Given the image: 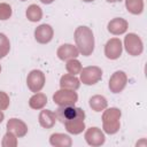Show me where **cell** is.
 <instances>
[{
  "instance_id": "26",
  "label": "cell",
  "mask_w": 147,
  "mask_h": 147,
  "mask_svg": "<svg viewBox=\"0 0 147 147\" xmlns=\"http://www.w3.org/2000/svg\"><path fill=\"white\" fill-rule=\"evenodd\" d=\"M42 3H52L54 0H40Z\"/></svg>"
},
{
  "instance_id": "2",
  "label": "cell",
  "mask_w": 147,
  "mask_h": 147,
  "mask_svg": "<svg viewBox=\"0 0 147 147\" xmlns=\"http://www.w3.org/2000/svg\"><path fill=\"white\" fill-rule=\"evenodd\" d=\"M56 118L60 119L61 123L65 124L76 119H84L85 113L78 107H75L74 105H63L56 110Z\"/></svg>"
},
{
  "instance_id": "9",
  "label": "cell",
  "mask_w": 147,
  "mask_h": 147,
  "mask_svg": "<svg viewBox=\"0 0 147 147\" xmlns=\"http://www.w3.org/2000/svg\"><path fill=\"white\" fill-rule=\"evenodd\" d=\"M34 38L40 44H47L53 38V29L48 24H42L36 29Z\"/></svg>"
},
{
  "instance_id": "10",
  "label": "cell",
  "mask_w": 147,
  "mask_h": 147,
  "mask_svg": "<svg viewBox=\"0 0 147 147\" xmlns=\"http://www.w3.org/2000/svg\"><path fill=\"white\" fill-rule=\"evenodd\" d=\"M126 84V76L123 71H116L109 80V87L114 93L121 92Z\"/></svg>"
},
{
  "instance_id": "16",
  "label": "cell",
  "mask_w": 147,
  "mask_h": 147,
  "mask_svg": "<svg viewBox=\"0 0 147 147\" xmlns=\"http://www.w3.org/2000/svg\"><path fill=\"white\" fill-rule=\"evenodd\" d=\"M60 85L62 88H70V90H77L79 87V80L74 75H64L61 78Z\"/></svg>"
},
{
  "instance_id": "3",
  "label": "cell",
  "mask_w": 147,
  "mask_h": 147,
  "mask_svg": "<svg viewBox=\"0 0 147 147\" xmlns=\"http://www.w3.org/2000/svg\"><path fill=\"white\" fill-rule=\"evenodd\" d=\"M121 111L116 108H110L103 114V125L105 131L108 133H115L118 130L119 126V119Z\"/></svg>"
},
{
  "instance_id": "1",
  "label": "cell",
  "mask_w": 147,
  "mask_h": 147,
  "mask_svg": "<svg viewBox=\"0 0 147 147\" xmlns=\"http://www.w3.org/2000/svg\"><path fill=\"white\" fill-rule=\"evenodd\" d=\"M75 40H76V44L78 46L79 52L83 55L88 56L93 52V49H94V37H93L92 31L87 26L77 28V30L75 31Z\"/></svg>"
},
{
  "instance_id": "24",
  "label": "cell",
  "mask_w": 147,
  "mask_h": 147,
  "mask_svg": "<svg viewBox=\"0 0 147 147\" xmlns=\"http://www.w3.org/2000/svg\"><path fill=\"white\" fill-rule=\"evenodd\" d=\"M11 15V8L7 3H0V20H7Z\"/></svg>"
},
{
  "instance_id": "29",
  "label": "cell",
  "mask_w": 147,
  "mask_h": 147,
  "mask_svg": "<svg viewBox=\"0 0 147 147\" xmlns=\"http://www.w3.org/2000/svg\"><path fill=\"white\" fill-rule=\"evenodd\" d=\"M83 1H86V2H91V1H94V0H83Z\"/></svg>"
},
{
  "instance_id": "11",
  "label": "cell",
  "mask_w": 147,
  "mask_h": 147,
  "mask_svg": "<svg viewBox=\"0 0 147 147\" xmlns=\"http://www.w3.org/2000/svg\"><path fill=\"white\" fill-rule=\"evenodd\" d=\"M85 138L90 145H101L105 141V136L98 127L88 129L85 134Z\"/></svg>"
},
{
  "instance_id": "20",
  "label": "cell",
  "mask_w": 147,
  "mask_h": 147,
  "mask_svg": "<svg viewBox=\"0 0 147 147\" xmlns=\"http://www.w3.org/2000/svg\"><path fill=\"white\" fill-rule=\"evenodd\" d=\"M67 130L71 133H79L84 130V119H76V121H72V122H69V123H65L64 124Z\"/></svg>"
},
{
  "instance_id": "21",
  "label": "cell",
  "mask_w": 147,
  "mask_h": 147,
  "mask_svg": "<svg viewBox=\"0 0 147 147\" xmlns=\"http://www.w3.org/2000/svg\"><path fill=\"white\" fill-rule=\"evenodd\" d=\"M142 0H126V8L132 14H140L142 11Z\"/></svg>"
},
{
  "instance_id": "28",
  "label": "cell",
  "mask_w": 147,
  "mask_h": 147,
  "mask_svg": "<svg viewBox=\"0 0 147 147\" xmlns=\"http://www.w3.org/2000/svg\"><path fill=\"white\" fill-rule=\"evenodd\" d=\"M107 1H109V2H115V1H121V0H107Z\"/></svg>"
},
{
  "instance_id": "18",
  "label": "cell",
  "mask_w": 147,
  "mask_h": 147,
  "mask_svg": "<svg viewBox=\"0 0 147 147\" xmlns=\"http://www.w3.org/2000/svg\"><path fill=\"white\" fill-rule=\"evenodd\" d=\"M42 16V11L40 9V7H38L37 5H31L28 9H26V17L31 21V22H37L41 18Z\"/></svg>"
},
{
  "instance_id": "19",
  "label": "cell",
  "mask_w": 147,
  "mask_h": 147,
  "mask_svg": "<svg viewBox=\"0 0 147 147\" xmlns=\"http://www.w3.org/2000/svg\"><path fill=\"white\" fill-rule=\"evenodd\" d=\"M90 106L95 110V111H101L107 107V101L103 96L101 95H95L90 99Z\"/></svg>"
},
{
  "instance_id": "13",
  "label": "cell",
  "mask_w": 147,
  "mask_h": 147,
  "mask_svg": "<svg viewBox=\"0 0 147 147\" xmlns=\"http://www.w3.org/2000/svg\"><path fill=\"white\" fill-rule=\"evenodd\" d=\"M127 29V23L123 18H114L108 24V31L113 34H121L124 33Z\"/></svg>"
},
{
  "instance_id": "25",
  "label": "cell",
  "mask_w": 147,
  "mask_h": 147,
  "mask_svg": "<svg viewBox=\"0 0 147 147\" xmlns=\"http://www.w3.org/2000/svg\"><path fill=\"white\" fill-rule=\"evenodd\" d=\"M9 105V98L6 93L0 92V110H3L8 107Z\"/></svg>"
},
{
  "instance_id": "12",
  "label": "cell",
  "mask_w": 147,
  "mask_h": 147,
  "mask_svg": "<svg viewBox=\"0 0 147 147\" xmlns=\"http://www.w3.org/2000/svg\"><path fill=\"white\" fill-rule=\"evenodd\" d=\"M57 56L61 60L75 59L78 56V49L70 44H64V45L60 46V48L57 49Z\"/></svg>"
},
{
  "instance_id": "6",
  "label": "cell",
  "mask_w": 147,
  "mask_h": 147,
  "mask_svg": "<svg viewBox=\"0 0 147 147\" xmlns=\"http://www.w3.org/2000/svg\"><path fill=\"white\" fill-rule=\"evenodd\" d=\"M53 99H54L55 103H57L60 106H63V105H74L77 101L78 96H77L76 92H74V90L72 91H68V90L64 88V90L57 91L54 94Z\"/></svg>"
},
{
  "instance_id": "5",
  "label": "cell",
  "mask_w": 147,
  "mask_h": 147,
  "mask_svg": "<svg viewBox=\"0 0 147 147\" xmlns=\"http://www.w3.org/2000/svg\"><path fill=\"white\" fill-rule=\"evenodd\" d=\"M28 86L32 92H39L45 84V76L40 70H33L29 74L26 79Z\"/></svg>"
},
{
  "instance_id": "14",
  "label": "cell",
  "mask_w": 147,
  "mask_h": 147,
  "mask_svg": "<svg viewBox=\"0 0 147 147\" xmlns=\"http://www.w3.org/2000/svg\"><path fill=\"white\" fill-rule=\"evenodd\" d=\"M7 127H8V131L15 132L16 136H18V137H23L26 133V130H28L26 125L22 121L17 119V118L9 119V122L7 123Z\"/></svg>"
},
{
  "instance_id": "4",
  "label": "cell",
  "mask_w": 147,
  "mask_h": 147,
  "mask_svg": "<svg viewBox=\"0 0 147 147\" xmlns=\"http://www.w3.org/2000/svg\"><path fill=\"white\" fill-rule=\"evenodd\" d=\"M102 71L98 67H87L80 71V79L86 85H93L101 79Z\"/></svg>"
},
{
  "instance_id": "22",
  "label": "cell",
  "mask_w": 147,
  "mask_h": 147,
  "mask_svg": "<svg viewBox=\"0 0 147 147\" xmlns=\"http://www.w3.org/2000/svg\"><path fill=\"white\" fill-rule=\"evenodd\" d=\"M9 48H10V44L8 38L3 33H0V59L5 57L8 54Z\"/></svg>"
},
{
  "instance_id": "27",
  "label": "cell",
  "mask_w": 147,
  "mask_h": 147,
  "mask_svg": "<svg viewBox=\"0 0 147 147\" xmlns=\"http://www.w3.org/2000/svg\"><path fill=\"white\" fill-rule=\"evenodd\" d=\"M2 119H3V114H2L1 111H0V123L2 122Z\"/></svg>"
},
{
  "instance_id": "23",
  "label": "cell",
  "mask_w": 147,
  "mask_h": 147,
  "mask_svg": "<svg viewBox=\"0 0 147 147\" xmlns=\"http://www.w3.org/2000/svg\"><path fill=\"white\" fill-rule=\"evenodd\" d=\"M67 70L69 71L70 75H74L75 76V75H77V74H79L82 71V65H80L79 61H77V60H70L67 63Z\"/></svg>"
},
{
  "instance_id": "15",
  "label": "cell",
  "mask_w": 147,
  "mask_h": 147,
  "mask_svg": "<svg viewBox=\"0 0 147 147\" xmlns=\"http://www.w3.org/2000/svg\"><path fill=\"white\" fill-rule=\"evenodd\" d=\"M55 119H56L55 113H52L49 110H42L39 115V122H40L41 126H44L46 129L52 127L55 124Z\"/></svg>"
},
{
  "instance_id": "8",
  "label": "cell",
  "mask_w": 147,
  "mask_h": 147,
  "mask_svg": "<svg viewBox=\"0 0 147 147\" xmlns=\"http://www.w3.org/2000/svg\"><path fill=\"white\" fill-rule=\"evenodd\" d=\"M105 54H106V56L108 59H111V60L118 59L121 56V54H122V44H121V40L117 39V38L110 39L106 44Z\"/></svg>"
},
{
  "instance_id": "17",
  "label": "cell",
  "mask_w": 147,
  "mask_h": 147,
  "mask_svg": "<svg viewBox=\"0 0 147 147\" xmlns=\"http://www.w3.org/2000/svg\"><path fill=\"white\" fill-rule=\"evenodd\" d=\"M46 102H47L46 95L42 94V93H37V94H34V95L30 99L29 105H30V107L33 108V109H40V108H42V107L46 105Z\"/></svg>"
},
{
  "instance_id": "7",
  "label": "cell",
  "mask_w": 147,
  "mask_h": 147,
  "mask_svg": "<svg viewBox=\"0 0 147 147\" xmlns=\"http://www.w3.org/2000/svg\"><path fill=\"white\" fill-rule=\"evenodd\" d=\"M125 48L131 55H139L142 52V42L138 36L130 33L125 37Z\"/></svg>"
},
{
  "instance_id": "30",
  "label": "cell",
  "mask_w": 147,
  "mask_h": 147,
  "mask_svg": "<svg viewBox=\"0 0 147 147\" xmlns=\"http://www.w3.org/2000/svg\"><path fill=\"white\" fill-rule=\"evenodd\" d=\"M21 1H25V0H21Z\"/></svg>"
},
{
  "instance_id": "31",
  "label": "cell",
  "mask_w": 147,
  "mask_h": 147,
  "mask_svg": "<svg viewBox=\"0 0 147 147\" xmlns=\"http://www.w3.org/2000/svg\"><path fill=\"white\" fill-rule=\"evenodd\" d=\"M0 70H1V68H0Z\"/></svg>"
}]
</instances>
